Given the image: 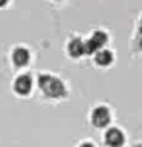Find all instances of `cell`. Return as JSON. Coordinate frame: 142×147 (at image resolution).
<instances>
[{"mask_svg":"<svg viewBox=\"0 0 142 147\" xmlns=\"http://www.w3.org/2000/svg\"><path fill=\"white\" fill-rule=\"evenodd\" d=\"M105 43H107V34L102 31H96L84 43V52L86 54H95L99 49H102Z\"/></svg>","mask_w":142,"mask_h":147,"instance_id":"2","label":"cell"},{"mask_svg":"<svg viewBox=\"0 0 142 147\" xmlns=\"http://www.w3.org/2000/svg\"><path fill=\"white\" fill-rule=\"evenodd\" d=\"M105 144L110 147H121L124 144V135L119 129H110L105 132Z\"/></svg>","mask_w":142,"mask_h":147,"instance_id":"5","label":"cell"},{"mask_svg":"<svg viewBox=\"0 0 142 147\" xmlns=\"http://www.w3.org/2000/svg\"><path fill=\"white\" fill-rule=\"evenodd\" d=\"M32 87V80L29 75H20L14 81V89L18 95H27Z\"/></svg>","mask_w":142,"mask_h":147,"instance_id":"4","label":"cell"},{"mask_svg":"<svg viewBox=\"0 0 142 147\" xmlns=\"http://www.w3.org/2000/svg\"><path fill=\"white\" fill-rule=\"evenodd\" d=\"M67 51H69V55L73 58H78L84 54V43H82L81 38H73L70 40V43L67 46Z\"/></svg>","mask_w":142,"mask_h":147,"instance_id":"6","label":"cell"},{"mask_svg":"<svg viewBox=\"0 0 142 147\" xmlns=\"http://www.w3.org/2000/svg\"><path fill=\"white\" fill-rule=\"evenodd\" d=\"M92 123L95 127H105L110 123V112L104 106H98L92 113Z\"/></svg>","mask_w":142,"mask_h":147,"instance_id":"3","label":"cell"},{"mask_svg":"<svg viewBox=\"0 0 142 147\" xmlns=\"http://www.w3.org/2000/svg\"><path fill=\"white\" fill-rule=\"evenodd\" d=\"M139 45L142 48V26H141V32H139Z\"/></svg>","mask_w":142,"mask_h":147,"instance_id":"10","label":"cell"},{"mask_svg":"<svg viewBox=\"0 0 142 147\" xmlns=\"http://www.w3.org/2000/svg\"><path fill=\"white\" fill-rule=\"evenodd\" d=\"M6 3H8V0H0V8H2V6H5Z\"/></svg>","mask_w":142,"mask_h":147,"instance_id":"11","label":"cell"},{"mask_svg":"<svg viewBox=\"0 0 142 147\" xmlns=\"http://www.w3.org/2000/svg\"><path fill=\"white\" fill-rule=\"evenodd\" d=\"M12 60L17 66H25L29 63V52L25 48H17L12 54Z\"/></svg>","mask_w":142,"mask_h":147,"instance_id":"7","label":"cell"},{"mask_svg":"<svg viewBox=\"0 0 142 147\" xmlns=\"http://www.w3.org/2000/svg\"><path fill=\"white\" fill-rule=\"evenodd\" d=\"M112 60H113L112 52H110V51H105V49L98 51L95 55V61L98 63L99 66H109V64L112 63Z\"/></svg>","mask_w":142,"mask_h":147,"instance_id":"8","label":"cell"},{"mask_svg":"<svg viewBox=\"0 0 142 147\" xmlns=\"http://www.w3.org/2000/svg\"><path fill=\"white\" fill-rule=\"evenodd\" d=\"M80 147H93V144H92V142H82Z\"/></svg>","mask_w":142,"mask_h":147,"instance_id":"9","label":"cell"},{"mask_svg":"<svg viewBox=\"0 0 142 147\" xmlns=\"http://www.w3.org/2000/svg\"><path fill=\"white\" fill-rule=\"evenodd\" d=\"M38 86L46 96L60 98V96H63L66 94L63 81L58 80V78H55V77H50V75H41L38 78Z\"/></svg>","mask_w":142,"mask_h":147,"instance_id":"1","label":"cell"}]
</instances>
